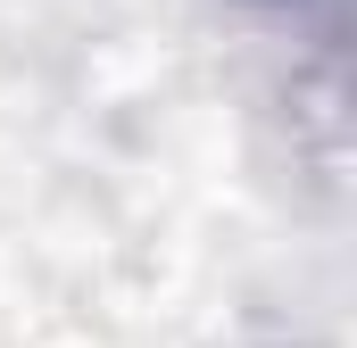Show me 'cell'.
<instances>
[]
</instances>
